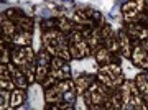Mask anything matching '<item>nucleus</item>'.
Segmentation results:
<instances>
[{
	"instance_id": "f257e3e1",
	"label": "nucleus",
	"mask_w": 148,
	"mask_h": 110,
	"mask_svg": "<svg viewBox=\"0 0 148 110\" xmlns=\"http://www.w3.org/2000/svg\"><path fill=\"white\" fill-rule=\"evenodd\" d=\"M23 99H25V90L23 89H13L10 95V107H18L20 104H23Z\"/></svg>"
}]
</instances>
